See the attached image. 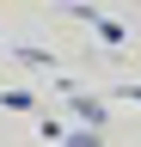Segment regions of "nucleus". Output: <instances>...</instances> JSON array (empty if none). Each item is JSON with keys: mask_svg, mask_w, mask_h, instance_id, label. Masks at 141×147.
Returning a JSON list of instances; mask_svg holds the SVG:
<instances>
[{"mask_svg": "<svg viewBox=\"0 0 141 147\" xmlns=\"http://www.w3.org/2000/svg\"><path fill=\"white\" fill-rule=\"evenodd\" d=\"M123 98H135V104H141V86H129V92H123Z\"/></svg>", "mask_w": 141, "mask_h": 147, "instance_id": "nucleus-1", "label": "nucleus"}]
</instances>
